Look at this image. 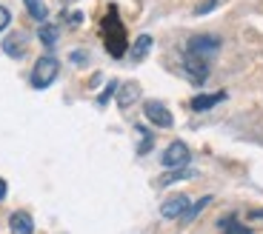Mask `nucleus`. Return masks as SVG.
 I'll return each mask as SVG.
<instances>
[{
  "label": "nucleus",
  "instance_id": "obj_1",
  "mask_svg": "<svg viewBox=\"0 0 263 234\" xmlns=\"http://www.w3.org/2000/svg\"><path fill=\"white\" fill-rule=\"evenodd\" d=\"M100 34H103V46L112 57H123L126 49H129V40H126V26L118 14V6H109L103 23H100Z\"/></svg>",
  "mask_w": 263,
  "mask_h": 234
},
{
  "label": "nucleus",
  "instance_id": "obj_2",
  "mask_svg": "<svg viewBox=\"0 0 263 234\" xmlns=\"http://www.w3.org/2000/svg\"><path fill=\"white\" fill-rule=\"evenodd\" d=\"M58 72H60L58 57H52V54H43V57L34 63V69H32V86H34V89H46V86L54 83Z\"/></svg>",
  "mask_w": 263,
  "mask_h": 234
},
{
  "label": "nucleus",
  "instance_id": "obj_3",
  "mask_svg": "<svg viewBox=\"0 0 263 234\" xmlns=\"http://www.w3.org/2000/svg\"><path fill=\"white\" fill-rule=\"evenodd\" d=\"M217 49H220V37H215V34H197V37H192L189 43H186V52L200 54V57H206V60L215 57Z\"/></svg>",
  "mask_w": 263,
  "mask_h": 234
},
{
  "label": "nucleus",
  "instance_id": "obj_4",
  "mask_svg": "<svg viewBox=\"0 0 263 234\" xmlns=\"http://www.w3.org/2000/svg\"><path fill=\"white\" fill-rule=\"evenodd\" d=\"M183 72H186V77H189L192 83H203V80L209 77V60L200 57V54L186 52V57H183Z\"/></svg>",
  "mask_w": 263,
  "mask_h": 234
},
{
  "label": "nucleus",
  "instance_id": "obj_5",
  "mask_svg": "<svg viewBox=\"0 0 263 234\" xmlns=\"http://www.w3.org/2000/svg\"><path fill=\"white\" fill-rule=\"evenodd\" d=\"M143 114L149 117V120H152L155 126H160V129H172V123H175V117H172V111L166 109L163 103H158V100H146Z\"/></svg>",
  "mask_w": 263,
  "mask_h": 234
},
{
  "label": "nucleus",
  "instance_id": "obj_6",
  "mask_svg": "<svg viewBox=\"0 0 263 234\" xmlns=\"http://www.w3.org/2000/svg\"><path fill=\"white\" fill-rule=\"evenodd\" d=\"M163 166L166 169H178V166H186V160H189V146L183 143V140H175V143L169 146V149L163 151Z\"/></svg>",
  "mask_w": 263,
  "mask_h": 234
},
{
  "label": "nucleus",
  "instance_id": "obj_7",
  "mask_svg": "<svg viewBox=\"0 0 263 234\" xmlns=\"http://www.w3.org/2000/svg\"><path fill=\"white\" fill-rule=\"evenodd\" d=\"M186 208H189V197H186V194H175V197H169V200L160 206V215H163L166 220H175V217H183Z\"/></svg>",
  "mask_w": 263,
  "mask_h": 234
},
{
  "label": "nucleus",
  "instance_id": "obj_8",
  "mask_svg": "<svg viewBox=\"0 0 263 234\" xmlns=\"http://www.w3.org/2000/svg\"><path fill=\"white\" fill-rule=\"evenodd\" d=\"M9 228H12V234H34V220L26 211H14L12 220H9Z\"/></svg>",
  "mask_w": 263,
  "mask_h": 234
},
{
  "label": "nucleus",
  "instance_id": "obj_9",
  "mask_svg": "<svg viewBox=\"0 0 263 234\" xmlns=\"http://www.w3.org/2000/svg\"><path fill=\"white\" fill-rule=\"evenodd\" d=\"M138 98H140V86L138 83H132V80H129V83L118 86V106H120V109H129Z\"/></svg>",
  "mask_w": 263,
  "mask_h": 234
},
{
  "label": "nucleus",
  "instance_id": "obj_10",
  "mask_svg": "<svg viewBox=\"0 0 263 234\" xmlns=\"http://www.w3.org/2000/svg\"><path fill=\"white\" fill-rule=\"evenodd\" d=\"M226 100V91H215V94H197V98H192V109L195 111H206V109H212V106H217V103H223Z\"/></svg>",
  "mask_w": 263,
  "mask_h": 234
},
{
  "label": "nucleus",
  "instance_id": "obj_11",
  "mask_svg": "<svg viewBox=\"0 0 263 234\" xmlns=\"http://www.w3.org/2000/svg\"><path fill=\"white\" fill-rule=\"evenodd\" d=\"M3 52L12 54V57H23V54H26V37H23V34H9V37L3 40Z\"/></svg>",
  "mask_w": 263,
  "mask_h": 234
},
{
  "label": "nucleus",
  "instance_id": "obj_12",
  "mask_svg": "<svg viewBox=\"0 0 263 234\" xmlns=\"http://www.w3.org/2000/svg\"><path fill=\"white\" fill-rule=\"evenodd\" d=\"M217 228H220L223 234H252V228L240 226L235 217H220V220H217Z\"/></svg>",
  "mask_w": 263,
  "mask_h": 234
},
{
  "label": "nucleus",
  "instance_id": "obj_13",
  "mask_svg": "<svg viewBox=\"0 0 263 234\" xmlns=\"http://www.w3.org/2000/svg\"><path fill=\"white\" fill-rule=\"evenodd\" d=\"M152 49V37L149 34H140L138 40H135V46H132V60H143L146 54H149Z\"/></svg>",
  "mask_w": 263,
  "mask_h": 234
},
{
  "label": "nucleus",
  "instance_id": "obj_14",
  "mask_svg": "<svg viewBox=\"0 0 263 234\" xmlns=\"http://www.w3.org/2000/svg\"><path fill=\"white\" fill-rule=\"evenodd\" d=\"M37 37H40V43L46 46V49H52V46L58 43V29H54L52 23H43L40 32H37Z\"/></svg>",
  "mask_w": 263,
  "mask_h": 234
},
{
  "label": "nucleus",
  "instance_id": "obj_15",
  "mask_svg": "<svg viewBox=\"0 0 263 234\" xmlns=\"http://www.w3.org/2000/svg\"><path fill=\"white\" fill-rule=\"evenodd\" d=\"M209 203H212V197H209V194H206V197H200V200H197L195 206H192V203H189V208H186V211H183V220H186V223H192V220H195L197 215H200V211H203L206 206H209Z\"/></svg>",
  "mask_w": 263,
  "mask_h": 234
},
{
  "label": "nucleus",
  "instance_id": "obj_16",
  "mask_svg": "<svg viewBox=\"0 0 263 234\" xmlns=\"http://www.w3.org/2000/svg\"><path fill=\"white\" fill-rule=\"evenodd\" d=\"M23 3H26V9H29V14H32L34 20H40V23H43V20H46V6H43V0H23Z\"/></svg>",
  "mask_w": 263,
  "mask_h": 234
},
{
  "label": "nucleus",
  "instance_id": "obj_17",
  "mask_svg": "<svg viewBox=\"0 0 263 234\" xmlns=\"http://www.w3.org/2000/svg\"><path fill=\"white\" fill-rule=\"evenodd\" d=\"M186 177H195V171H192V169H183V166H178V169L172 171V174H166L163 180H160V186H169V183H178V180H186Z\"/></svg>",
  "mask_w": 263,
  "mask_h": 234
},
{
  "label": "nucleus",
  "instance_id": "obj_18",
  "mask_svg": "<svg viewBox=\"0 0 263 234\" xmlns=\"http://www.w3.org/2000/svg\"><path fill=\"white\" fill-rule=\"evenodd\" d=\"M138 131H140V134H143V143H140V149H138V154H146V151H149V149H152V134H149V131H146V129H143V126H138Z\"/></svg>",
  "mask_w": 263,
  "mask_h": 234
},
{
  "label": "nucleus",
  "instance_id": "obj_19",
  "mask_svg": "<svg viewBox=\"0 0 263 234\" xmlns=\"http://www.w3.org/2000/svg\"><path fill=\"white\" fill-rule=\"evenodd\" d=\"M9 23H12V12H9L6 6H0V32H6Z\"/></svg>",
  "mask_w": 263,
  "mask_h": 234
},
{
  "label": "nucleus",
  "instance_id": "obj_20",
  "mask_svg": "<svg viewBox=\"0 0 263 234\" xmlns=\"http://www.w3.org/2000/svg\"><path fill=\"white\" fill-rule=\"evenodd\" d=\"M66 23L69 26H80L83 23V12H66Z\"/></svg>",
  "mask_w": 263,
  "mask_h": 234
},
{
  "label": "nucleus",
  "instance_id": "obj_21",
  "mask_svg": "<svg viewBox=\"0 0 263 234\" xmlns=\"http://www.w3.org/2000/svg\"><path fill=\"white\" fill-rule=\"evenodd\" d=\"M115 91H118V83H109V86H106V91H103V94H100V98H98V103L103 106L106 100H109V98H112V94H115Z\"/></svg>",
  "mask_w": 263,
  "mask_h": 234
},
{
  "label": "nucleus",
  "instance_id": "obj_22",
  "mask_svg": "<svg viewBox=\"0 0 263 234\" xmlns=\"http://www.w3.org/2000/svg\"><path fill=\"white\" fill-rule=\"evenodd\" d=\"M217 3H220V0H203V3L197 6V14H206V12H209V9H215Z\"/></svg>",
  "mask_w": 263,
  "mask_h": 234
},
{
  "label": "nucleus",
  "instance_id": "obj_23",
  "mask_svg": "<svg viewBox=\"0 0 263 234\" xmlns=\"http://www.w3.org/2000/svg\"><path fill=\"white\" fill-rule=\"evenodd\" d=\"M249 217H252V220H263V208H255Z\"/></svg>",
  "mask_w": 263,
  "mask_h": 234
},
{
  "label": "nucleus",
  "instance_id": "obj_24",
  "mask_svg": "<svg viewBox=\"0 0 263 234\" xmlns=\"http://www.w3.org/2000/svg\"><path fill=\"white\" fill-rule=\"evenodd\" d=\"M6 191H9V186H6V180H0V200L6 197Z\"/></svg>",
  "mask_w": 263,
  "mask_h": 234
},
{
  "label": "nucleus",
  "instance_id": "obj_25",
  "mask_svg": "<svg viewBox=\"0 0 263 234\" xmlns=\"http://www.w3.org/2000/svg\"><path fill=\"white\" fill-rule=\"evenodd\" d=\"M66 3H72V0H66Z\"/></svg>",
  "mask_w": 263,
  "mask_h": 234
}]
</instances>
